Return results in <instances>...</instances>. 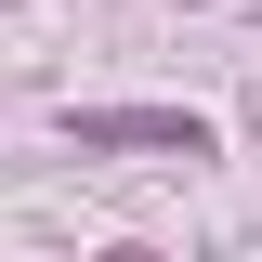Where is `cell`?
Masks as SVG:
<instances>
[{
	"mask_svg": "<svg viewBox=\"0 0 262 262\" xmlns=\"http://www.w3.org/2000/svg\"><path fill=\"white\" fill-rule=\"evenodd\" d=\"M79 144H158V158H210V131L196 118H144V105H92Z\"/></svg>",
	"mask_w": 262,
	"mask_h": 262,
	"instance_id": "1",
	"label": "cell"
}]
</instances>
